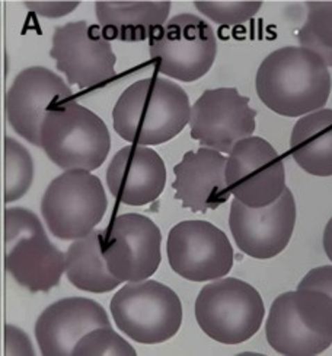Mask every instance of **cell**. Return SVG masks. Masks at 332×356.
Returning a JSON list of instances; mask_svg holds the SVG:
<instances>
[{"mask_svg":"<svg viewBox=\"0 0 332 356\" xmlns=\"http://www.w3.org/2000/svg\"><path fill=\"white\" fill-rule=\"evenodd\" d=\"M226 181L235 199L249 207L274 203L285 190L281 156L258 136L238 142L228 156Z\"/></svg>","mask_w":332,"mask_h":356,"instance_id":"obj_13","label":"cell"},{"mask_svg":"<svg viewBox=\"0 0 332 356\" xmlns=\"http://www.w3.org/2000/svg\"><path fill=\"white\" fill-rule=\"evenodd\" d=\"M34 162L18 140L5 138V202L13 203L26 195L33 184Z\"/></svg>","mask_w":332,"mask_h":356,"instance_id":"obj_24","label":"cell"},{"mask_svg":"<svg viewBox=\"0 0 332 356\" xmlns=\"http://www.w3.org/2000/svg\"><path fill=\"white\" fill-rule=\"evenodd\" d=\"M255 117L249 98L236 88L207 89L191 107V138L204 147L231 154L238 142L254 135Z\"/></svg>","mask_w":332,"mask_h":356,"instance_id":"obj_12","label":"cell"},{"mask_svg":"<svg viewBox=\"0 0 332 356\" xmlns=\"http://www.w3.org/2000/svg\"><path fill=\"white\" fill-rule=\"evenodd\" d=\"M171 269L191 282L222 279L233 267V248L226 234L207 220H184L168 235Z\"/></svg>","mask_w":332,"mask_h":356,"instance_id":"obj_10","label":"cell"},{"mask_svg":"<svg viewBox=\"0 0 332 356\" xmlns=\"http://www.w3.org/2000/svg\"><path fill=\"white\" fill-rule=\"evenodd\" d=\"M149 53L162 75L194 82L213 66L217 40L213 28L204 19L192 13H181L150 38Z\"/></svg>","mask_w":332,"mask_h":356,"instance_id":"obj_9","label":"cell"},{"mask_svg":"<svg viewBox=\"0 0 332 356\" xmlns=\"http://www.w3.org/2000/svg\"><path fill=\"white\" fill-rule=\"evenodd\" d=\"M296 225V202L289 187L268 206L249 207L232 200L229 227L233 240L245 254L267 260L279 256L289 245Z\"/></svg>","mask_w":332,"mask_h":356,"instance_id":"obj_14","label":"cell"},{"mask_svg":"<svg viewBox=\"0 0 332 356\" xmlns=\"http://www.w3.org/2000/svg\"><path fill=\"white\" fill-rule=\"evenodd\" d=\"M41 147L65 171L98 170L107 159L111 138L107 124L76 101L51 108L41 126Z\"/></svg>","mask_w":332,"mask_h":356,"instance_id":"obj_4","label":"cell"},{"mask_svg":"<svg viewBox=\"0 0 332 356\" xmlns=\"http://www.w3.org/2000/svg\"><path fill=\"white\" fill-rule=\"evenodd\" d=\"M226 164L228 158L210 147L187 152L174 167L175 199L187 209L203 213L228 202L232 193L226 181Z\"/></svg>","mask_w":332,"mask_h":356,"instance_id":"obj_18","label":"cell"},{"mask_svg":"<svg viewBox=\"0 0 332 356\" xmlns=\"http://www.w3.org/2000/svg\"><path fill=\"white\" fill-rule=\"evenodd\" d=\"M5 267L31 292H49L66 272V254L49 240L38 216L24 207L5 212Z\"/></svg>","mask_w":332,"mask_h":356,"instance_id":"obj_5","label":"cell"},{"mask_svg":"<svg viewBox=\"0 0 332 356\" xmlns=\"http://www.w3.org/2000/svg\"><path fill=\"white\" fill-rule=\"evenodd\" d=\"M105 231L94 229L74 240L66 251V276L73 286L92 293L114 291L123 284L115 277L103 256Z\"/></svg>","mask_w":332,"mask_h":356,"instance_id":"obj_22","label":"cell"},{"mask_svg":"<svg viewBox=\"0 0 332 356\" xmlns=\"http://www.w3.org/2000/svg\"><path fill=\"white\" fill-rule=\"evenodd\" d=\"M50 56L67 82L81 89L105 83L115 76L117 56L99 25L78 21L56 28Z\"/></svg>","mask_w":332,"mask_h":356,"instance_id":"obj_11","label":"cell"},{"mask_svg":"<svg viewBox=\"0 0 332 356\" xmlns=\"http://www.w3.org/2000/svg\"><path fill=\"white\" fill-rule=\"evenodd\" d=\"M171 2H97L95 13L107 40H150L169 17Z\"/></svg>","mask_w":332,"mask_h":356,"instance_id":"obj_20","label":"cell"},{"mask_svg":"<svg viewBox=\"0 0 332 356\" xmlns=\"http://www.w3.org/2000/svg\"><path fill=\"white\" fill-rule=\"evenodd\" d=\"M162 234L152 219L139 213L117 216L105 231L103 256L110 272L122 282H140L160 264Z\"/></svg>","mask_w":332,"mask_h":356,"instance_id":"obj_15","label":"cell"},{"mask_svg":"<svg viewBox=\"0 0 332 356\" xmlns=\"http://www.w3.org/2000/svg\"><path fill=\"white\" fill-rule=\"evenodd\" d=\"M265 307L260 292L236 277L216 279L195 301L200 329L223 345H239L260 330Z\"/></svg>","mask_w":332,"mask_h":356,"instance_id":"obj_6","label":"cell"},{"mask_svg":"<svg viewBox=\"0 0 332 356\" xmlns=\"http://www.w3.org/2000/svg\"><path fill=\"white\" fill-rule=\"evenodd\" d=\"M72 356H135V350L113 327H99L79 340Z\"/></svg>","mask_w":332,"mask_h":356,"instance_id":"obj_25","label":"cell"},{"mask_svg":"<svg viewBox=\"0 0 332 356\" xmlns=\"http://www.w3.org/2000/svg\"><path fill=\"white\" fill-rule=\"evenodd\" d=\"M296 164L315 177L332 175V110L322 108L299 118L290 138Z\"/></svg>","mask_w":332,"mask_h":356,"instance_id":"obj_21","label":"cell"},{"mask_svg":"<svg viewBox=\"0 0 332 356\" xmlns=\"http://www.w3.org/2000/svg\"><path fill=\"white\" fill-rule=\"evenodd\" d=\"M5 355L6 356H35L31 340L17 325H5Z\"/></svg>","mask_w":332,"mask_h":356,"instance_id":"obj_27","label":"cell"},{"mask_svg":"<svg viewBox=\"0 0 332 356\" xmlns=\"http://www.w3.org/2000/svg\"><path fill=\"white\" fill-rule=\"evenodd\" d=\"M324 250L326 257L332 261V218L328 220L324 231Z\"/></svg>","mask_w":332,"mask_h":356,"instance_id":"obj_30","label":"cell"},{"mask_svg":"<svg viewBox=\"0 0 332 356\" xmlns=\"http://www.w3.org/2000/svg\"><path fill=\"white\" fill-rule=\"evenodd\" d=\"M166 184V167L159 154L147 146L130 145L119 149L107 170L111 195L128 206L155 202Z\"/></svg>","mask_w":332,"mask_h":356,"instance_id":"obj_19","label":"cell"},{"mask_svg":"<svg viewBox=\"0 0 332 356\" xmlns=\"http://www.w3.org/2000/svg\"><path fill=\"white\" fill-rule=\"evenodd\" d=\"M308 17L297 34L300 47L318 54L332 67V2H308Z\"/></svg>","mask_w":332,"mask_h":356,"instance_id":"obj_23","label":"cell"},{"mask_svg":"<svg viewBox=\"0 0 332 356\" xmlns=\"http://www.w3.org/2000/svg\"><path fill=\"white\" fill-rule=\"evenodd\" d=\"M297 288L321 291L332 298V266L315 267L300 280Z\"/></svg>","mask_w":332,"mask_h":356,"instance_id":"obj_28","label":"cell"},{"mask_svg":"<svg viewBox=\"0 0 332 356\" xmlns=\"http://www.w3.org/2000/svg\"><path fill=\"white\" fill-rule=\"evenodd\" d=\"M99 327H111L101 304L72 296L45 308L35 323V339L42 356H72L79 340Z\"/></svg>","mask_w":332,"mask_h":356,"instance_id":"obj_17","label":"cell"},{"mask_svg":"<svg viewBox=\"0 0 332 356\" xmlns=\"http://www.w3.org/2000/svg\"><path fill=\"white\" fill-rule=\"evenodd\" d=\"M190 115V98L184 89L153 76L134 82L119 95L113 124L117 135L133 145H162L183 131Z\"/></svg>","mask_w":332,"mask_h":356,"instance_id":"obj_2","label":"cell"},{"mask_svg":"<svg viewBox=\"0 0 332 356\" xmlns=\"http://www.w3.org/2000/svg\"><path fill=\"white\" fill-rule=\"evenodd\" d=\"M204 17L219 25H239L254 18L260 12L261 2H194Z\"/></svg>","mask_w":332,"mask_h":356,"instance_id":"obj_26","label":"cell"},{"mask_svg":"<svg viewBox=\"0 0 332 356\" xmlns=\"http://www.w3.org/2000/svg\"><path fill=\"white\" fill-rule=\"evenodd\" d=\"M108 199L99 178L89 171L70 170L56 177L41 200V213L58 240H79L102 220Z\"/></svg>","mask_w":332,"mask_h":356,"instance_id":"obj_8","label":"cell"},{"mask_svg":"<svg viewBox=\"0 0 332 356\" xmlns=\"http://www.w3.org/2000/svg\"><path fill=\"white\" fill-rule=\"evenodd\" d=\"M110 308L119 332L143 345L172 339L183 323L178 295L156 280L127 282L113 296Z\"/></svg>","mask_w":332,"mask_h":356,"instance_id":"obj_7","label":"cell"},{"mask_svg":"<svg viewBox=\"0 0 332 356\" xmlns=\"http://www.w3.org/2000/svg\"><path fill=\"white\" fill-rule=\"evenodd\" d=\"M72 95L70 86L50 69H24L6 92V118L19 136L41 147V126L45 115Z\"/></svg>","mask_w":332,"mask_h":356,"instance_id":"obj_16","label":"cell"},{"mask_svg":"<svg viewBox=\"0 0 332 356\" xmlns=\"http://www.w3.org/2000/svg\"><path fill=\"white\" fill-rule=\"evenodd\" d=\"M256 94L265 106L284 117H301L322 110L332 81L322 58L305 49L288 46L269 53L256 72Z\"/></svg>","mask_w":332,"mask_h":356,"instance_id":"obj_1","label":"cell"},{"mask_svg":"<svg viewBox=\"0 0 332 356\" xmlns=\"http://www.w3.org/2000/svg\"><path fill=\"white\" fill-rule=\"evenodd\" d=\"M29 10L42 18H62L79 6V2H25Z\"/></svg>","mask_w":332,"mask_h":356,"instance_id":"obj_29","label":"cell"},{"mask_svg":"<svg viewBox=\"0 0 332 356\" xmlns=\"http://www.w3.org/2000/svg\"><path fill=\"white\" fill-rule=\"evenodd\" d=\"M268 345L284 356H315L332 345V298L315 289L289 291L271 304Z\"/></svg>","mask_w":332,"mask_h":356,"instance_id":"obj_3","label":"cell"}]
</instances>
